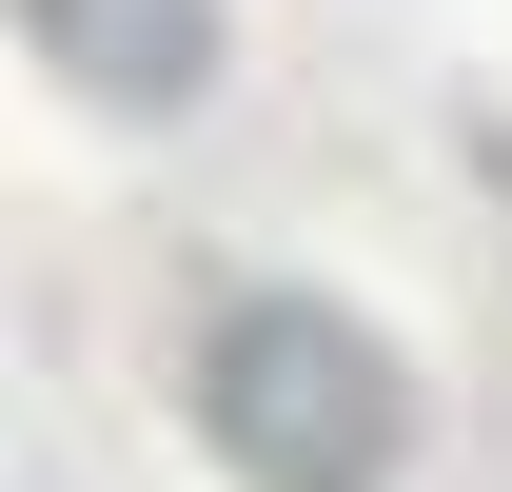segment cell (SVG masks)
<instances>
[{
	"label": "cell",
	"mask_w": 512,
	"mask_h": 492,
	"mask_svg": "<svg viewBox=\"0 0 512 492\" xmlns=\"http://www.w3.org/2000/svg\"><path fill=\"white\" fill-rule=\"evenodd\" d=\"M20 20L79 99H197V60H217V0H20Z\"/></svg>",
	"instance_id": "obj_2"
},
{
	"label": "cell",
	"mask_w": 512,
	"mask_h": 492,
	"mask_svg": "<svg viewBox=\"0 0 512 492\" xmlns=\"http://www.w3.org/2000/svg\"><path fill=\"white\" fill-rule=\"evenodd\" d=\"M197 433H217L256 492H375L394 433H414V374H394L355 315H316V296H237L197 335Z\"/></svg>",
	"instance_id": "obj_1"
}]
</instances>
